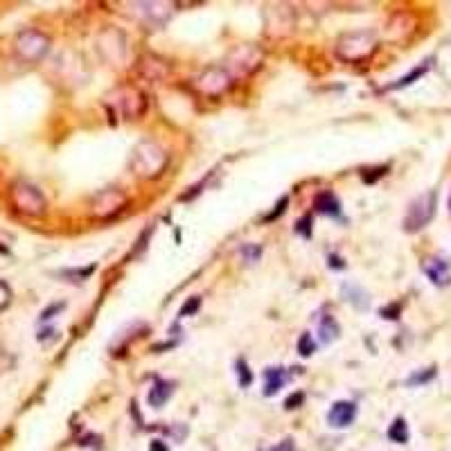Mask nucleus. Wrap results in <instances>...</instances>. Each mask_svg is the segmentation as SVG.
Segmentation results:
<instances>
[{
    "mask_svg": "<svg viewBox=\"0 0 451 451\" xmlns=\"http://www.w3.org/2000/svg\"><path fill=\"white\" fill-rule=\"evenodd\" d=\"M167 167V152L152 140L136 145L131 154V169L140 178H158Z\"/></svg>",
    "mask_w": 451,
    "mask_h": 451,
    "instance_id": "obj_1",
    "label": "nucleus"
},
{
    "mask_svg": "<svg viewBox=\"0 0 451 451\" xmlns=\"http://www.w3.org/2000/svg\"><path fill=\"white\" fill-rule=\"evenodd\" d=\"M374 50H377V39L368 30L348 32L336 41V57L348 63L366 61L368 57H372Z\"/></svg>",
    "mask_w": 451,
    "mask_h": 451,
    "instance_id": "obj_2",
    "label": "nucleus"
},
{
    "mask_svg": "<svg viewBox=\"0 0 451 451\" xmlns=\"http://www.w3.org/2000/svg\"><path fill=\"white\" fill-rule=\"evenodd\" d=\"M9 199H12V206L27 217H43L48 208L43 192L37 185H32L30 181H16L9 190Z\"/></svg>",
    "mask_w": 451,
    "mask_h": 451,
    "instance_id": "obj_3",
    "label": "nucleus"
},
{
    "mask_svg": "<svg viewBox=\"0 0 451 451\" xmlns=\"http://www.w3.org/2000/svg\"><path fill=\"white\" fill-rule=\"evenodd\" d=\"M262 50L253 46V43H244V46L235 48L228 59H226V70L230 72V77H249L251 72H255L262 66Z\"/></svg>",
    "mask_w": 451,
    "mask_h": 451,
    "instance_id": "obj_4",
    "label": "nucleus"
},
{
    "mask_svg": "<svg viewBox=\"0 0 451 451\" xmlns=\"http://www.w3.org/2000/svg\"><path fill=\"white\" fill-rule=\"evenodd\" d=\"M14 50L18 59L27 63L41 61L50 50V37L41 30H23L14 41Z\"/></svg>",
    "mask_w": 451,
    "mask_h": 451,
    "instance_id": "obj_5",
    "label": "nucleus"
},
{
    "mask_svg": "<svg viewBox=\"0 0 451 451\" xmlns=\"http://www.w3.org/2000/svg\"><path fill=\"white\" fill-rule=\"evenodd\" d=\"M436 192H424V195L415 197L409 203V210L404 214V230L406 233H417L433 219L436 214Z\"/></svg>",
    "mask_w": 451,
    "mask_h": 451,
    "instance_id": "obj_6",
    "label": "nucleus"
},
{
    "mask_svg": "<svg viewBox=\"0 0 451 451\" xmlns=\"http://www.w3.org/2000/svg\"><path fill=\"white\" fill-rule=\"evenodd\" d=\"M195 86L199 93L208 95V98H219L233 86V77L223 66H210L195 79Z\"/></svg>",
    "mask_w": 451,
    "mask_h": 451,
    "instance_id": "obj_7",
    "label": "nucleus"
},
{
    "mask_svg": "<svg viewBox=\"0 0 451 451\" xmlns=\"http://www.w3.org/2000/svg\"><path fill=\"white\" fill-rule=\"evenodd\" d=\"M111 102L120 109L124 117H140L147 111V100L145 95L136 89V86H120L111 95Z\"/></svg>",
    "mask_w": 451,
    "mask_h": 451,
    "instance_id": "obj_8",
    "label": "nucleus"
},
{
    "mask_svg": "<svg viewBox=\"0 0 451 451\" xmlns=\"http://www.w3.org/2000/svg\"><path fill=\"white\" fill-rule=\"evenodd\" d=\"M126 206V195L120 190H104L95 197L93 203V214L98 219H109L115 217L117 212H122V208Z\"/></svg>",
    "mask_w": 451,
    "mask_h": 451,
    "instance_id": "obj_9",
    "label": "nucleus"
},
{
    "mask_svg": "<svg viewBox=\"0 0 451 451\" xmlns=\"http://www.w3.org/2000/svg\"><path fill=\"white\" fill-rule=\"evenodd\" d=\"M422 271L436 287H449L451 285V260L443 255L426 257L422 262Z\"/></svg>",
    "mask_w": 451,
    "mask_h": 451,
    "instance_id": "obj_10",
    "label": "nucleus"
},
{
    "mask_svg": "<svg viewBox=\"0 0 451 451\" xmlns=\"http://www.w3.org/2000/svg\"><path fill=\"white\" fill-rule=\"evenodd\" d=\"M133 14H138L149 25H163L174 14L171 3H133Z\"/></svg>",
    "mask_w": 451,
    "mask_h": 451,
    "instance_id": "obj_11",
    "label": "nucleus"
},
{
    "mask_svg": "<svg viewBox=\"0 0 451 451\" xmlns=\"http://www.w3.org/2000/svg\"><path fill=\"white\" fill-rule=\"evenodd\" d=\"M415 30V16L409 12H397L386 23V39L388 41H404L413 34Z\"/></svg>",
    "mask_w": 451,
    "mask_h": 451,
    "instance_id": "obj_12",
    "label": "nucleus"
},
{
    "mask_svg": "<svg viewBox=\"0 0 451 451\" xmlns=\"http://www.w3.org/2000/svg\"><path fill=\"white\" fill-rule=\"evenodd\" d=\"M357 420V404L341 400L336 404H332V409L327 413V424L334 429H346Z\"/></svg>",
    "mask_w": 451,
    "mask_h": 451,
    "instance_id": "obj_13",
    "label": "nucleus"
},
{
    "mask_svg": "<svg viewBox=\"0 0 451 451\" xmlns=\"http://www.w3.org/2000/svg\"><path fill=\"white\" fill-rule=\"evenodd\" d=\"M138 72H140L143 77L149 81H158L169 72V66L158 57H143L140 63H138Z\"/></svg>",
    "mask_w": 451,
    "mask_h": 451,
    "instance_id": "obj_14",
    "label": "nucleus"
},
{
    "mask_svg": "<svg viewBox=\"0 0 451 451\" xmlns=\"http://www.w3.org/2000/svg\"><path fill=\"white\" fill-rule=\"evenodd\" d=\"M171 393H174V381L158 379L152 388H149L147 402H149V406H154V409H163V404L169 400Z\"/></svg>",
    "mask_w": 451,
    "mask_h": 451,
    "instance_id": "obj_15",
    "label": "nucleus"
},
{
    "mask_svg": "<svg viewBox=\"0 0 451 451\" xmlns=\"http://www.w3.org/2000/svg\"><path fill=\"white\" fill-rule=\"evenodd\" d=\"M314 208L320 214H329V217H339L341 214V203L336 199V195L332 192H320V195L314 199Z\"/></svg>",
    "mask_w": 451,
    "mask_h": 451,
    "instance_id": "obj_16",
    "label": "nucleus"
},
{
    "mask_svg": "<svg viewBox=\"0 0 451 451\" xmlns=\"http://www.w3.org/2000/svg\"><path fill=\"white\" fill-rule=\"evenodd\" d=\"M285 381H287L285 368H266L264 370V395L266 397L275 395L285 386Z\"/></svg>",
    "mask_w": 451,
    "mask_h": 451,
    "instance_id": "obj_17",
    "label": "nucleus"
},
{
    "mask_svg": "<svg viewBox=\"0 0 451 451\" xmlns=\"http://www.w3.org/2000/svg\"><path fill=\"white\" fill-rule=\"evenodd\" d=\"M318 334H320V341L323 343H334L341 334V327L336 323V318L334 316H323L320 318V323H318Z\"/></svg>",
    "mask_w": 451,
    "mask_h": 451,
    "instance_id": "obj_18",
    "label": "nucleus"
},
{
    "mask_svg": "<svg viewBox=\"0 0 451 451\" xmlns=\"http://www.w3.org/2000/svg\"><path fill=\"white\" fill-rule=\"evenodd\" d=\"M343 296H346V300L350 305H354L357 309H366L368 307V296H366V292H363L361 287H357V285H343Z\"/></svg>",
    "mask_w": 451,
    "mask_h": 451,
    "instance_id": "obj_19",
    "label": "nucleus"
},
{
    "mask_svg": "<svg viewBox=\"0 0 451 451\" xmlns=\"http://www.w3.org/2000/svg\"><path fill=\"white\" fill-rule=\"evenodd\" d=\"M429 68H431V61H424L422 66H417V68H413L406 77H402V79H397L395 84H391V86H386V91H397V89H406V86H411L415 79H420V77H424V74L429 72Z\"/></svg>",
    "mask_w": 451,
    "mask_h": 451,
    "instance_id": "obj_20",
    "label": "nucleus"
},
{
    "mask_svg": "<svg viewBox=\"0 0 451 451\" xmlns=\"http://www.w3.org/2000/svg\"><path fill=\"white\" fill-rule=\"evenodd\" d=\"M388 438L393 440V443H397V445H406V443H409V426H406L404 417H397V420L391 424Z\"/></svg>",
    "mask_w": 451,
    "mask_h": 451,
    "instance_id": "obj_21",
    "label": "nucleus"
},
{
    "mask_svg": "<svg viewBox=\"0 0 451 451\" xmlns=\"http://www.w3.org/2000/svg\"><path fill=\"white\" fill-rule=\"evenodd\" d=\"M235 368H237L240 388H249V386L253 384V372H251V368H249V363H246V359H237V363H235Z\"/></svg>",
    "mask_w": 451,
    "mask_h": 451,
    "instance_id": "obj_22",
    "label": "nucleus"
},
{
    "mask_svg": "<svg viewBox=\"0 0 451 451\" xmlns=\"http://www.w3.org/2000/svg\"><path fill=\"white\" fill-rule=\"evenodd\" d=\"M298 352H300V357H311V354L316 352V343H314V339H311L309 332L300 334V339H298Z\"/></svg>",
    "mask_w": 451,
    "mask_h": 451,
    "instance_id": "obj_23",
    "label": "nucleus"
},
{
    "mask_svg": "<svg viewBox=\"0 0 451 451\" xmlns=\"http://www.w3.org/2000/svg\"><path fill=\"white\" fill-rule=\"evenodd\" d=\"M242 257L246 260V264H253V262H257L260 260V255H262V249L257 244H246V246H242Z\"/></svg>",
    "mask_w": 451,
    "mask_h": 451,
    "instance_id": "obj_24",
    "label": "nucleus"
},
{
    "mask_svg": "<svg viewBox=\"0 0 451 451\" xmlns=\"http://www.w3.org/2000/svg\"><path fill=\"white\" fill-rule=\"evenodd\" d=\"M433 377H436V368H426L424 372H415V374H411V377L406 379V384H409V386L426 384V381H431Z\"/></svg>",
    "mask_w": 451,
    "mask_h": 451,
    "instance_id": "obj_25",
    "label": "nucleus"
},
{
    "mask_svg": "<svg viewBox=\"0 0 451 451\" xmlns=\"http://www.w3.org/2000/svg\"><path fill=\"white\" fill-rule=\"evenodd\" d=\"M9 305H12V289L5 280H0V311H5Z\"/></svg>",
    "mask_w": 451,
    "mask_h": 451,
    "instance_id": "obj_26",
    "label": "nucleus"
},
{
    "mask_svg": "<svg viewBox=\"0 0 451 451\" xmlns=\"http://www.w3.org/2000/svg\"><path fill=\"white\" fill-rule=\"evenodd\" d=\"M294 230L300 235V237L311 240V217H309V214H305V217L296 223V228H294Z\"/></svg>",
    "mask_w": 451,
    "mask_h": 451,
    "instance_id": "obj_27",
    "label": "nucleus"
},
{
    "mask_svg": "<svg viewBox=\"0 0 451 451\" xmlns=\"http://www.w3.org/2000/svg\"><path fill=\"white\" fill-rule=\"evenodd\" d=\"M199 307H201V298H190L188 303L181 307V316H192V314H197L199 311Z\"/></svg>",
    "mask_w": 451,
    "mask_h": 451,
    "instance_id": "obj_28",
    "label": "nucleus"
},
{
    "mask_svg": "<svg viewBox=\"0 0 451 451\" xmlns=\"http://www.w3.org/2000/svg\"><path fill=\"white\" fill-rule=\"evenodd\" d=\"M303 402H305V395H303V393H296V395H292V397H289V400L285 402V406H287L289 411H292V409H298V406L303 404Z\"/></svg>",
    "mask_w": 451,
    "mask_h": 451,
    "instance_id": "obj_29",
    "label": "nucleus"
},
{
    "mask_svg": "<svg viewBox=\"0 0 451 451\" xmlns=\"http://www.w3.org/2000/svg\"><path fill=\"white\" fill-rule=\"evenodd\" d=\"M381 318H388V320H395L397 318V314H400V305H391V307H384L381 311Z\"/></svg>",
    "mask_w": 451,
    "mask_h": 451,
    "instance_id": "obj_30",
    "label": "nucleus"
},
{
    "mask_svg": "<svg viewBox=\"0 0 451 451\" xmlns=\"http://www.w3.org/2000/svg\"><path fill=\"white\" fill-rule=\"evenodd\" d=\"M268 451H296V447H294V440H282L280 445H275L273 449H268Z\"/></svg>",
    "mask_w": 451,
    "mask_h": 451,
    "instance_id": "obj_31",
    "label": "nucleus"
},
{
    "mask_svg": "<svg viewBox=\"0 0 451 451\" xmlns=\"http://www.w3.org/2000/svg\"><path fill=\"white\" fill-rule=\"evenodd\" d=\"M285 206H287V199H282V201H280V206H277V210H273L271 214H268L266 221H271V219H275V217H280V214L285 212Z\"/></svg>",
    "mask_w": 451,
    "mask_h": 451,
    "instance_id": "obj_32",
    "label": "nucleus"
},
{
    "mask_svg": "<svg viewBox=\"0 0 451 451\" xmlns=\"http://www.w3.org/2000/svg\"><path fill=\"white\" fill-rule=\"evenodd\" d=\"M149 451H167V445L163 443V440H154V443L149 445Z\"/></svg>",
    "mask_w": 451,
    "mask_h": 451,
    "instance_id": "obj_33",
    "label": "nucleus"
},
{
    "mask_svg": "<svg viewBox=\"0 0 451 451\" xmlns=\"http://www.w3.org/2000/svg\"><path fill=\"white\" fill-rule=\"evenodd\" d=\"M327 264H332L334 268H343V264H341V260H339L336 255H329V257H327Z\"/></svg>",
    "mask_w": 451,
    "mask_h": 451,
    "instance_id": "obj_34",
    "label": "nucleus"
},
{
    "mask_svg": "<svg viewBox=\"0 0 451 451\" xmlns=\"http://www.w3.org/2000/svg\"><path fill=\"white\" fill-rule=\"evenodd\" d=\"M449 206H451V201H449Z\"/></svg>",
    "mask_w": 451,
    "mask_h": 451,
    "instance_id": "obj_35",
    "label": "nucleus"
}]
</instances>
